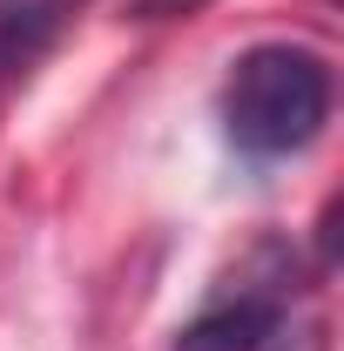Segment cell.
Returning <instances> with one entry per match:
<instances>
[{"mask_svg":"<svg viewBox=\"0 0 344 351\" xmlns=\"http://www.w3.org/2000/svg\"><path fill=\"white\" fill-rule=\"evenodd\" d=\"M196 7H210V0H135V14H149V21H169V14H196Z\"/></svg>","mask_w":344,"mask_h":351,"instance_id":"obj_4","label":"cell"},{"mask_svg":"<svg viewBox=\"0 0 344 351\" xmlns=\"http://www.w3.org/2000/svg\"><path fill=\"white\" fill-rule=\"evenodd\" d=\"M284 277H243L175 331V351H270L284 338Z\"/></svg>","mask_w":344,"mask_h":351,"instance_id":"obj_2","label":"cell"},{"mask_svg":"<svg viewBox=\"0 0 344 351\" xmlns=\"http://www.w3.org/2000/svg\"><path fill=\"white\" fill-rule=\"evenodd\" d=\"M75 0H0V95L34 68V54L54 41Z\"/></svg>","mask_w":344,"mask_h":351,"instance_id":"obj_3","label":"cell"},{"mask_svg":"<svg viewBox=\"0 0 344 351\" xmlns=\"http://www.w3.org/2000/svg\"><path fill=\"white\" fill-rule=\"evenodd\" d=\"M331 122V68L297 41H263L230 61L223 135L243 162H284L310 149Z\"/></svg>","mask_w":344,"mask_h":351,"instance_id":"obj_1","label":"cell"}]
</instances>
